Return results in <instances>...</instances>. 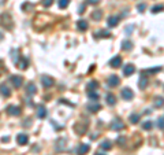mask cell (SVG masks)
Instances as JSON below:
<instances>
[{
    "label": "cell",
    "instance_id": "6da1fadb",
    "mask_svg": "<svg viewBox=\"0 0 164 155\" xmlns=\"http://www.w3.org/2000/svg\"><path fill=\"white\" fill-rule=\"evenodd\" d=\"M0 25H3L4 28L7 29H11L12 28V19L10 18L8 14H0Z\"/></svg>",
    "mask_w": 164,
    "mask_h": 155
},
{
    "label": "cell",
    "instance_id": "7a4b0ae2",
    "mask_svg": "<svg viewBox=\"0 0 164 155\" xmlns=\"http://www.w3.org/2000/svg\"><path fill=\"white\" fill-rule=\"evenodd\" d=\"M41 82H43L44 88H51V86L55 84L53 78H52V77H49V75H43V77H41Z\"/></svg>",
    "mask_w": 164,
    "mask_h": 155
},
{
    "label": "cell",
    "instance_id": "3957f363",
    "mask_svg": "<svg viewBox=\"0 0 164 155\" xmlns=\"http://www.w3.org/2000/svg\"><path fill=\"white\" fill-rule=\"evenodd\" d=\"M7 111H8L10 115H14V117H18V115H21V113H22L21 107H18V106H8Z\"/></svg>",
    "mask_w": 164,
    "mask_h": 155
},
{
    "label": "cell",
    "instance_id": "277c9868",
    "mask_svg": "<svg viewBox=\"0 0 164 155\" xmlns=\"http://www.w3.org/2000/svg\"><path fill=\"white\" fill-rule=\"evenodd\" d=\"M122 98L125 100H131L134 98V92L131 91L130 88H125V89H122Z\"/></svg>",
    "mask_w": 164,
    "mask_h": 155
},
{
    "label": "cell",
    "instance_id": "5b68a950",
    "mask_svg": "<svg viewBox=\"0 0 164 155\" xmlns=\"http://www.w3.org/2000/svg\"><path fill=\"white\" fill-rule=\"evenodd\" d=\"M86 129H88V125H84V126H82V124H81V122H78V124H75V125H74V132L77 133V135H84V133L86 132Z\"/></svg>",
    "mask_w": 164,
    "mask_h": 155
},
{
    "label": "cell",
    "instance_id": "8992f818",
    "mask_svg": "<svg viewBox=\"0 0 164 155\" xmlns=\"http://www.w3.org/2000/svg\"><path fill=\"white\" fill-rule=\"evenodd\" d=\"M125 122H122L120 120H115L111 124V129H113V131H122V129H125Z\"/></svg>",
    "mask_w": 164,
    "mask_h": 155
},
{
    "label": "cell",
    "instance_id": "52a82bcc",
    "mask_svg": "<svg viewBox=\"0 0 164 155\" xmlns=\"http://www.w3.org/2000/svg\"><path fill=\"white\" fill-rule=\"evenodd\" d=\"M17 65H18V67H19V69H22V70L28 69V66H29V59H28V58H25V56H21L19 59H18Z\"/></svg>",
    "mask_w": 164,
    "mask_h": 155
},
{
    "label": "cell",
    "instance_id": "ba28073f",
    "mask_svg": "<svg viewBox=\"0 0 164 155\" xmlns=\"http://www.w3.org/2000/svg\"><path fill=\"white\" fill-rule=\"evenodd\" d=\"M11 82L15 88H19V86H22V84H23V77H21V75H12Z\"/></svg>",
    "mask_w": 164,
    "mask_h": 155
},
{
    "label": "cell",
    "instance_id": "9c48e42d",
    "mask_svg": "<svg viewBox=\"0 0 164 155\" xmlns=\"http://www.w3.org/2000/svg\"><path fill=\"white\" fill-rule=\"evenodd\" d=\"M17 141L19 145H25V144H28L29 141V137H28V135H25V133H19L17 136Z\"/></svg>",
    "mask_w": 164,
    "mask_h": 155
},
{
    "label": "cell",
    "instance_id": "30bf717a",
    "mask_svg": "<svg viewBox=\"0 0 164 155\" xmlns=\"http://www.w3.org/2000/svg\"><path fill=\"white\" fill-rule=\"evenodd\" d=\"M119 82H120V80H119V77L118 75H109L108 77V85L109 86H118L119 85Z\"/></svg>",
    "mask_w": 164,
    "mask_h": 155
},
{
    "label": "cell",
    "instance_id": "8fae6325",
    "mask_svg": "<svg viewBox=\"0 0 164 155\" xmlns=\"http://www.w3.org/2000/svg\"><path fill=\"white\" fill-rule=\"evenodd\" d=\"M37 117L41 118V120L47 117V109H45V106H44V104H40L38 107H37Z\"/></svg>",
    "mask_w": 164,
    "mask_h": 155
},
{
    "label": "cell",
    "instance_id": "7c38bea8",
    "mask_svg": "<svg viewBox=\"0 0 164 155\" xmlns=\"http://www.w3.org/2000/svg\"><path fill=\"white\" fill-rule=\"evenodd\" d=\"M109 65H111L112 67H115V69H116V67H119V66L122 65V58L119 56V55H116L115 58H112V59L109 61Z\"/></svg>",
    "mask_w": 164,
    "mask_h": 155
},
{
    "label": "cell",
    "instance_id": "4fadbf2b",
    "mask_svg": "<svg viewBox=\"0 0 164 155\" xmlns=\"http://www.w3.org/2000/svg\"><path fill=\"white\" fill-rule=\"evenodd\" d=\"M88 110H89L90 113H97V111L101 110V106L97 103V102H94V103H89L88 104Z\"/></svg>",
    "mask_w": 164,
    "mask_h": 155
},
{
    "label": "cell",
    "instance_id": "5bb4252c",
    "mask_svg": "<svg viewBox=\"0 0 164 155\" xmlns=\"http://www.w3.org/2000/svg\"><path fill=\"white\" fill-rule=\"evenodd\" d=\"M134 71H136V67H134L133 65H126L125 69H123V74L129 77V75H131Z\"/></svg>",
    "mask_w": 164,
    "mask_h": 155
},
{
    "label": "cell",
    "instance_id": "9a60e30c",
    "mask_svg": "<svg viewBox=\"0 0 164 155\" xmlns=\"http://www.w3.org/2000/svg\"><path fill=\"white\" fill-rule=\"evenodd\" d=\"M89 150H90V147L88 145V144H81L78 147V155H85L89 152Z\"/></svg>",
    "mask_w": 164,
    "mask_h": 155
},
{
    "label": "cell",
    "instance_id": "2e32d148",
    "mask_svg": "<svg viewBox=\"0 0 164 155\" xmlns=\"http://www.w3.org/2000/svg\"><path fill=\"white\" fill-rule=\"evenodd\" d=\"M26 92H28L29 95H36L37 89H36V85H34V82H29L28 85H26Z\"/></svg>",
    "mask_w": 164,
    "mask_h": 155
},
{
    "label": "cell",
    "instance_id": "e0dca14e",
    "mask_svg": "<svg viewBox=\"0 0 164 155\" xmlns=\"http://www.w3.org/2000/svg\"><path fill=\"white\" fill-rule=\"evenodd\" d=\"M107 22H108V26H109V28H113V26H116V25H118L119 18H118V17H115V15H112V17L108 18Z\"/></svg>",
    "mask_w": 164,
    "mask_h": 155
},
{
    "label": "cell",
    "instance_id": "ac0fdd59",
    "mask_svg": "<svg viewBox=\"0 0 164 155\" xmlns=\"http://www.w3.org/2000/svg\"><path fill=\"white\" fill-rule=\"evenodd\" d=\"M77 26H78V29H79V30H82V32L88 30V28H89L88 22H86V21H82V19H79L78 22H77Z\"/></svg>",
    "mask_w": 164,
    "mask_h": 155
},
{
    "label": "cell",
    "instance_id": "d6986e66",
    "mask_svg": "<svg viewBox=\"0 0 164 155\" xmlns=\"http://www.w3.org/2000/svg\"><path fill=\"white\" fill-rule=\"evenodd\" d=\"M148 85V78L145 75H141V78L138 81V86H140V89H145Z\"/></svg>",
    "mask_w": 164,
    "mask_h": 155
},
{
    "label": "cell",
    "instance_id": "ffe728a7",
    "mask_svg": "<svg viewBox=\"0 0 164 155\" xmlns=\"http://www.w3.org/2000/svg\"><path fill=\"white\" fill-rule=\"evenodd\" d=\"M0 92H1V95H3V96H6V98H10V96H11V91H10L6 85L0 86Z\"/></svg>",
    "mask_w": 164,
    "mask_h": 155
},
{
    "label": "cell",
    "instance_id": "44dd1931",
    "mask_svg": "<svg viewBox=\"0 0 164 155\" xmlns=\"http://www.w3.org/2000/svg\"><path fill=\"white\" fill-rule=\"evenodd\" d=\"M86 88H88V91H96L97 88H99V82H97V81H90V82L86 85Z\"/></svg>",
    "mask_w": 164,
    "mask_h": 155
},
{
    "label": "cell",
    "instance_id": "7402d4cb",
    "mask_svg": "<svg viewBox=\"0 0 164 155\" xmlns=\"http://www.w3.org/2000/svg\"><path fill=\"white\" fill-rule=\"evenodd\" d=\"M107 103L109 104V106H113V104L116 103V98H115V95L108 93V95H107Z\"/></svg>",
    "mask_w": 164,
    "mask_h": 155
},
{
    "label": "cell",
    "instance_id": "603a6c76",
    "mask_svg": "<svg viewBox=\"0 0 164 155\" xmlns=\"http://www.w3.org/2000/svg\"><path fill=\"white\" fill-rule=\"evenodd\" d=\"M131 48H133V43H131V41H123V43H122V50L130 51Z\"/></svg>",
    "mask_w": 164,
    "mask_h": 155
},
{
    "label": "cell",
    "instance_id": "cb8c5ba5",
    "mask_svg": "<svg viewBox=\"0 0 164 155\" xmlns=\"http://www.w3.org/2000/svg\"><path fill=\"white\" fill-rule=\"evenodd\" d=\"M164 106V98H156L155 99V107H157V109H160V107H163Z\"/></svg>",
    "mask_w": 164,
    "mask_h": 155
},
{
    "label": "cell",
    "instance_id": "d4e9b609",
    "mask_svg": "<svg viewBox=\"0 0 164 155\" xmlns=\"http://www.w3.org/2000/svg\"><path fill=\"white\" fill-rule=\"evenodd\" d=\"M103 17V11H100V10H97V11H93V14H92V18L94 19V21H100Z\"/></svg>",
    "mask_w": 164,
    "mask_h": 155
},
{
    "label": "cell",
    "instance_id": "484cf974",
    "mask_svg": "<svg viewBox=\"0 0 164 155\" xmlns=\"http://www.w3.org/2000/svg\"><path fill=\"white\" fill-rule=\"evenodd\" d=\"M100 147H101L103 150H111L112 148V144H111V141L105 140V141H103V143L100 144Z\"/></svg>",
    "mask_w": 164,
    "mask_h": 155
},
{
    "label": "cell",
    "instance_id": "4316f807",
    "mask_svg": "<svg viewBox=\"0 0 164 155\" xmlns=\"http://www.w3.org/2000/svg\"><path fill=\"white\" fill-rule=\"evenodd\" d=\"M97 37H105V39H108V37H111V33L108 30H100L97 33Z\"/></svg>",
    "mask_w": 164,
    "mask_h": 155
},
{
    "label": "cell",
    "instance_id": "83f0119b",
    "mask_svg": "<svg viewBox=\"0 0 164 155\" xmlns=\"http://www.w3.org/2000/svg\"><path fill=\"white\" fill-rule=\"evenodd\" d=\"M88 96H89V99L93 100V102H96L97 99H99V95H97L94 91H89V92H88Z\"/></svg>",
    "mask_w": 164,
    "mask_h": 155
},
{
    "label": "cell",
    "instance_id": "f1b7e54d",
    "mask_svg": "<svg viewBox=\"0 0 164 155\" xmlns=\"http://www.w3.org/2000/svg\"><path fill=\"white\" fill-rule=\"evenodd\" d=\"M152 126H153L152 121H145V122L142 124V128H144L145 131H149V129H152Z\"/></svg>",
    "mask_w": 164,
    "mask_h": 155
},
{
    "label": "cell",
    "instance_id": "f546056e",
    "mask_svg": "<svg viewBox=\"0 0 164 155\" xmlns=\"http://www.w3.org/2000/svg\"><path fill=\"white\" fill-rule=\"evenodd\" d=\"M140 121V115L138 114H131L130 115V122L131 124H137Z\"/></svg>",
    "mask_w": 164,
    "mask_h": 155
},
{
    "label": "cell",
    "instance_id": "4dcf8cb0",
    "mask_svg": "<svg viewBox=\"0 0 164 155\" xmlns=\"http://www.w3.org/2000/svg\"><path fill=\"white\" fill-rule=\"evenodd\" d=\"M70 3V0H59V7L60 8H66Z\"/></svg>",
    "mask_w": 164,
    "mask_h": 155
},
{
    "label": "cell",
    "instance_id": "1f68e13d",
    "mask_svg": "<svg viewBox=\"0 0 164 155\" xmlns=\"http://www.w3.org/2000/svg\"><path fill=\"white\" fill-rule=\"evenodd\" d=\"M163 10H164V6H161V4H160V6H155V7H153L152 12H153V14H157L159 11H163Z\"/></svg>",
    "mask_w": 164,
    "mask_h": 155
},
{
    "label": "cell",
    "instance_id": "d6a6232c",
    "mask_svg": "<svg viewBox=\"0 0 164 155\" xmlns=\"http://www.w3.org/2000/svg\"><path fill=\"white\" fill-rule=\"evenodd\" d=\"M161 67H153V69H149V70H145V73H151V74H155V73H157L160 71Z\"/></svg>",
    "mask_w": 164,
    "mask_h": 155
},
{
    "label": "cell",
    "instance_id": "836d02e7",
    "mask_svg": "<svg viewBox=\"0 0 164 155\" xmlns=\"http://www.w3.org/2000/svg\"><path fill=\"white\" fill-rule=\"evenodd\" d=\"M157 126H159V129H161V131L164 129V118H160V120L157 121Z\"/></svg>",
    "mask_w": 164,
    "mask_h": 155
},
{
    "label": "cell",
    "instance_id": "e575fe53",
    "mask_svg": "<svg viewBox=\"0 0 164 155\" xmlns=\"http://www.w3.org/2000/svg\"><path fill=\"white\" fill-rule=\"evenodd\" d=\"M32 8H33V4H30V3L22 4V10H32Z\"/></svg>",
    "mask_w": 164,
    "mask_h": 155
},
{
    "label": "cell",
    "instance_id": "d590c367",
    "mask_svg": "<svg viewBox=\"0 0 164 155\" xmlns=\"http://www.w3.org/2000/svg\"><path fill=\"white\" fill-rule=\"evenodd\" d=\"M41 1H43V6H44V7H49L52 4V1H53V0H41Z\"/></svg>",
    "mask_w": 164,
    "mask_h": 155
},
{
    "label": "cell",
    "instance_id": "8d00e7d4",
    "mask_svg": "<svg viewBox=\"0 0 164 155\" xmlns=\"http://www.w3.org/2000/svg\"><path fill=\"white\" fill-rule=\"evenodd\" d=\"M145 8H146V4H145V3H141V4L138 6V10H140L141 12H144V10H145Z\"/></svg>",
    "mask_w": 164,
    "mask_h": 155
},
{
    "label": "cell",
    "instance_id": "74e56055",
    "mask_svg": "<svg viewBox=\"0 0 164 155\" xmlns=\"http://www.w3.org/2000/svg\"><path fill=\"white\" fill-rule=\"evenodd\" d=\"M78 11H79V14H82V12L85 11V6L82 4V6H79V8H78Z\"/></svg>",
    "mask_w": 164,
    "mask_h": 155
},
{
    "label": "cell",
    "instance_id": "f35d334b",
    "mask_svg": "<svg viewBox=\"0 0 164 155\" xmlns=\"http://www.w3.org/2000/svg\"><path fill=\"white\" fill-rule=\"evenodd\" d=\"M88 1H89L90 4H97V3H99L100 0H88Z\"/></svg>",
    "mask_w": 164,
    "mask_h": 155
},
{
    "label": "cell",
    "instance_id": "ab89813d",
    "mask_svg": "<svg viewBox=\"0 0 164 155\" xmlns=\"http://www.w3.org/2000/svg\"><path fill=\"white\" fill-rule=\"evenodd\" d=\"M8 140H10V137H7V136H4V137L1 139V141H3V143H6V141H8Z\"/></svg>",
    "mask_w": 164,
    "mask_h": 155
},
{
    "label": "cell",
    "instance_id": "60d3db41",
    "mask_svg": "<svg viewBox=\"0 0 164 155\" xmlns=\"http://www.w3.org/2000/svg\"><path fill=\"white\" fill-rule=\"evenodd\" d=\"M90 139H93V140H94V139H97V135H92Z\"/></svg>",
    "mask_w": 164,
    "mask_h": 155
},
{
    "label": "cell",
    "instance_id": "b9f144b4",
    "mask_svg": "<svg viewBox=\"0 0 164 155\" xmlns=\"http://www.w3.org/2000/svg\"><path fill=\"white\" fill-rule=\"evenodd\" d=\"M3 37H4V36H3V33H1V32H0V41L3 40Z\"/></svg>",
    "mask_w": 164,
    "mask_h": 155
},
{
    "label": "cell",
    "instance_id": "7bdbcfd3",
    "mask_svg": "<svg viewBox=\"0 0 164 155\" xmlns=\"http://www.w3.org/2000/svg\"><path fill=\"white\" fill-rule=\"evenodd\" d=\"M96 155H105V154H101V152H97Z\"/></svg>",
    "mask_w": 164,
    "mask_h": 155
}]
</instances>
